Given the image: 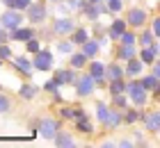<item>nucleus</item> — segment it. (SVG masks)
I'll use <instances>...</instances> for the list:
<instances>
[{"mask_svg":"<svg viewBox=\"0 0 160 148\" xmlns=\"http://www.w3.org/2000/svg\"><path fill=\"white\" fill-rule=\"evenodd\" d=\"M41 89H43V91H48V93L53 96V98H55L57 103H62V93H60V82H57L55 78H50V80H48V82L43 84Z\"/></svg>","mask_w":160,"mask_h":148,"instance_id":"obj_28","label":"nucleus"},{"mask_svg":"<svg viewBox=\"0 0 160 148\" xmlns=\"http://www.w3.org/2000/svg\"><path fill=\"white\" fill-rule=\"evenodd\" d=\"M32 36H37V30H34L32 25H21V27H14L9 30V41H18V43H25V41H30Z\"/></svg>","mask_w":160,"mask_h":148,"instance_id":"obj_12","label":"nucleus"},{"mask_svg":"<svg viewBox=\"0 0 160 148\" xmlns=\"http://www.w3.org/2000/svg\"><path fill=\"white\" fill-rule=\"evenodd\" d=\"M87 64H89V57H87L82 50H73V53L69 55V66L71 69L82 71V69H87Z\"/></svg>","mask_w":160,"mask_h":148,"instance_id":"obj_18","label":"nucleus"},{"mask_svg":"<svg viewBox=\"0 0 160 148\" xmlns=\"http://www.w3.org/2000/svg\"><path fill=\"white\" fill-rule=\"evenodd\" d=\"M53 144H55L57 148H76V139H73V135H69V132L60 130V132L55 135Z\"/></svg>","mask_w":160,"mask_h":148,"instance_id":"obj_21","label":"nucleus"},{"mask_svg":"<svg viewBox=\"0 0 160 148\" xmlns=\"http://www.w3.org/2000/svg\"><path fill=\"white\" fill-rule=\"evenodd\" d=\"M153 41H158V39H156V34L151 32V27H149V30H142V32H137V46H140V48H149Z\"/></svg>","mask_w":160,"mask_h":148,"instance_id":"obj_27","label":"nucleus"},{"mask_svg":"<svg viewBox=\"0 0 160 148\" xmlns=\"http://www.w3.org/2000/svg\"><path fill=\"white\" fill-rule=\"evenodd\" d=\"M73 30H76V21L71 18V16H55V21H53V32L57 36H69Z\"/></svg>","mask_w":160,"mask_h":148,"instance_id":"obj_8","label":"nucleus"},{"mask_svg":"<svg viewBox=\"0 0 160 148\" xmlns=\"http://www.w3.org/2000/svg\"><path fill=\"white\" fill-rule=\"evenodd\" d=\"M80 118H87V114H85V109H82V107H76V112H73V121H80Z\"/></svg>","mask_w":160,"mask_h":148,"instance_id":"obj_43","label":"nucleus"},{"mask_svg":"<svg viewBox=\"0 0 160 148\" xmlns=\"http://www.w3.org/2000/svg\"><path fill=\"white\" fill-rule=\"evenodd\" d=\"M117 146H119V148H133V146H135V141H130V139H119Z\"/></svg>","mask_w":160,"mask_h":148,"instance_id":"obj_44","label":"nucleus"},{"mask_svg":"<svg viewBox=\"0 0 160 148\" xmlns=\"http://www.w3.org/2000/svg\"><path fill=\"white\" fill-rule=\"evenodd\" d=\"M126 93H128V98H130V105H135V107H140V109H144V105L149 103V91L140 82V78H130L128 80Z\"/></svg>","mask_w":160,"mask_h":148,"instance_id":"obj_1","label":"nucleus"},{"mask_svg":"<svg viewBox=\"0 0 160 148\" xmlns=\"http://www.w3.org/2000/svg\"><path fill=\"white\" fill-rule=\"evenodd\" d=\"M105 5H108V16H119V14L123 12V0H105Z\"/></svg>","mask_w":160,"mask_h":148,"instance_id":"obj_34","label":"nucleus"},{"mask_svg":"<svg viewBox=\"0 0 160 148\" xmlns=\"http://www.w3.org/2000/svg\"><path fill=\"white\" fill-rule=\"evenodd\" d=\"M142 118H144V109L135 107V105H130V107L126 109V112H123V123H126V125L142 123Z\"/></svg>","mask_w":160,"mask_h":148,"instance_id":"obj_20","label":"nucleus"},{"mask_svg":"<svg viewBox=\"0 0 160 148\" xmlns=\"http://www.w3.org/2000/svg\"><path fill=\"white\" fill-rule=\"evenodd\" d=\"M151 73H153V75H156V78L160 80V57L156 59V62H153V64H151Z\"/></svg>","mask_w":160,"mask_h":148,"instance_id":"obj_42","label":"nucleus"},{"mask_svg":"<svg viewBox=\"0 0 160 148\" xmlns=\"http://www.w3.org/2000/svg\"><path fill=\"white\" fill-rule=\"evenodd\" d=\"M117 141H110V139H105V141H101V148H114Z\"/></svg>","mask_w":160,"mask_h":148,"instance_id":"obj_46","label":"nucleus"},{"mask_svg":"<svg viewBox=\"0 0 160 148\" xmlns=\"http://www.w3.org/2000/svg\"><path fill=\"white\" fill-rule=\"evenodd\" d=\"M140 82L144 84V89H147L149 93H153V96H160V80L153 75V73H142L140 75Z\"/></svg>","mask_w":160,"mask_h":148,"instance_id":"obj_16","label":"nucleus"},{"mask_svg":"<svg viewBox=\"0 0 160 148\" xmlns=\"http://www.w3.org/2000/svg\"><path fill=\"white\" fill-rule=\"evenodd\" d=\"M73 89H76V96L78 98H89V96L96 91V82L89 73H78L76 75V82H73Z\"/></svg>","mask_w":160,"mask_h":148,"instance_id":"obj_3","label":"nucleus"},{"mask_svg":"<svg viewBox=\"0 0 160 148\" xmlns=\"http://www.w3.org/2000/svg\"><path fill=\"white\" fill-rule=\"evenodd\" d=\"M12 57H14V53H12L9 43H0V59H5V62H9Z\"/></svg>","mask_w":160,"mask_h":148,"instance_id":"obj_39","label":"nucleus"},{"mask_svg":"<svg viewBox=\"0 0 160 148\" xmlns=\"http://www.w3.org/2000/svg\"><path fill=\"white\" fill-rule=\"evenodd\" d=\"M121 123H123V109L112 107L110 114H108V121L103 123V128H105V130H117Z\"/></svg>","mask_w":160,"mask_h":148,"instance_id":"obj_19","label":"nucleus"},{"mask_svg":"<svg viewBox=\"0 0 160 148\" xmlns=\"http://www.w3.org/2000/svg\"><path fill=\"white\" fill-rule=\"evenodd\" d=\"M37 93H39V87L37 84H32V82H21L18 84V96L23 100H32Z\"/></svg>","mask_w":160,"mask_h":148,"instance_id":"obj_24","label":"nucleus"},{"mask_svg":"<svg viewBox=\"0 0 160 148\" xmlns=\"http://www.w3.org/2000/svg\"><path fill=\"white\" fill-rule=\"evenodd\" d=\"M126 84H128V78L110 80V82H108V93H110V96H114V93H123V91H126Z\"/></svg>","mask_w":160,"mask_h":148,"instance_id":"obj_29","label":"nucleus"},{"mask_svg":"<svg viewBox=\"0 0 160 148\" xmlns=\"http://www.w3.org/2000/svg\"><path fill=\"white\" fill-rule=\"evenodd\" d=\"M7 112H12V98L0 91V114H7Z\"/></svg>","mask_w":160,"mask_h":148,"instance_id":"obj_37","label":"nucleus"},{"mask_svg":"<svg viewBox=\"0 0 160 148\" xmlns=\"http://www.w3.org/2000/svg\"><path fill=\"white\" fill-rule=\"evenodd\" d=\"M25 21V12L21 9H5L2 16H0V25L5 30H14V27H21Z\"/></svg>","mask_w":160,"mask_h":148,"instance_id":"obj_7","label":"nucleus"},{"mask_svg":"<svg viewBox=\"0 0 160 148\" xmlns=\"http://www.w3.org/2000/svg\"><path fill=\"white\" fill-rule=\"evenodd\" d=\"M119 43H123V46H137V32H130V27L119 36Z\"/></svg>","mask_w":160,"mask_h":148,"instance_id":"obj_36","label":"nucleus"},{"mask_svg":"<svg viewBox=\"0 0 160 148\" xmlns=\"http://www.w3.org/2000/svg\"><path fill=\"white\" fill-rule=\"evenodd\" d=\"M57 2H62V0H48V5H57Z\"/></svg>","mask_w":160,"mask_h":148,"instance_id":"obj_47","label":"nucleus"},{"mask_svg":"<svg viewBox=\"0 0 160 148\" xmlns=\"http://www.w3.org/2000/svg\"><path fill=\"white\" fill-rule=\"evenodd\" d=\"M60 130H62V121H60V118H53V116L41 118L39 125H37V132H39L43 139H55V135Z\"/></svg>","mask_w":160,"mask_h":148,"instance_id":"obj_6","label":"nucleus"},{"mask_svg":"<svg viewBox=\"0 0 160 148\" xmlns=\"http://www.w3.org/2000/svg\"><path fill=\"white\" fill-rule=\"evenodd\" d=\"M2 30H5V27H2V25H0V32H2Z\"/></svg>","mask_w":160,"mask_h":148,"instance_id":"obj_50","label":"nucleus"},{"mask_svg":"<svg viewBox=\"0 0 160 148\" xmlns=\"http://www.w3.org/2000/svg\"><path fill=\"white\" fill-rule=\"evenodd\" d=\"M53 7H55L57 16H69V14H73V12H71V7L67 5V0H62V2H57V5H53Z\"/></svg>","mask_w":160,"mask_h":148,"instance_id":"obj_38","label":"nucleus"},{"mask_svg":"<svg viewBox=\"0 0 160 148\" xmlns=\"http://www.w3.org/2000/svg\"><path fill=\"white\" fill-rule=\"evenodd\" d=\"M16 2L18 0H2V7L5 9H16Z\"/></svg>","mask_w":160,"mask_h":148,"instance_id":"obj_45","label":"nucleus"},{"mask_svg":"<svg viewBox=\"0 0 160 148\" xmlns=\"http://www.w3.org/2000/svg\"><path fill=\"white\" fill-rule=\"evenodd\" d=\"M137 53H140V46H123V43H117V48H114V57L123 64H126L128 59L137 57Z\"/></svg>","mask_w":160,"mask_h":148,"instance_id":"obj_15","label":"nucleus"},{"mask_svg":"<svg viewBox=\"0 0 160 148\" xmlns=\"http://www.w3.org/2000/svg\"><path fill=\"white\" fill-rule=\"evenodd\" d=\"M151 32L156 34V39H160V16L151 18Z\"/></svg>","mask_w":160,"mask_h":148,"instance_id":"obj_40","label":"nucleus"},{"mask_svg":"<svg viewBox=\"0 0 160 148\" xmlns=\"http://www.w3.org/2000/svg\"><path fill=\"white\" fill-rule=\"evenodd\" d=\"M48 5L46 2H41V0H34V2L28 7V12H25V18L30 21V25H41V23H46L48 21Z\"/></svg>","mask_w":160,"mask_h":148,"instance_id":"obj_2","label":"nucleus"},{"mask_svg":"<svg viewBox=\"0 0 160 148\" xmlns=\"http://www.w3.org/2000/svg\"><path fill=\"white\" fill-rule=\"evenodd\" d=\"M73 125H76L78 132H82V135H94V130H96V125L89 121V116H87V118H80V121H73Z\"/></svg>","mask_w":160,"mask_h":148,"instance_id":"obj_31","label":"nucleus"},{"mask_svg":"<svg viewBox=\"0 0 160 148\" xmlns=\"http://www.w3.org/2000/svg\"><path fill=\"white\" fill-rule=\"evenodd\" d=\"M23 46H25V53H28V55H37L39 50L43 48V46H41V39H39V36H32V39H30V41H25Z\"/></svg>","mask_w":160,"mask_h":148,"instance_id":"obj_35","label":"nucleus"},{"mask_svg":"<svg viewBox=\"0 0 160 148\" xmlns=\"http://www.w3.org/2000/svg\"><path fill=\"white\" fill-rule=\"evenodd\" d=\"M0 2H2V0H0Z\"/></svg>","mask_w":160,"mask_h":148,"instance_id":"obj_51","label":"nucleus"},{"mask_svg":"<svg viewBox=\"0 0 160 148\" xmlns=\"http://www.w3.org/2000/svg\"><path fill=\"white\" fill-rule=\"evenodd\" d=\"M12 64H14V69H16L23 78H32L34 64H32V59L28 57V55H14L12 57Z\"/></svg>","mask_w":160,"mask_h":148,"instance_id":"obj_9","label":"nucleus"},{"mask_svg":"<svg viewBox=\"0 0 160 148\" xmlns=\"http://www.w3.org/2000/svg\"><path fill=\"white\" fill-rule=\"evenodd\" d=\"M2 64H5V59H0V69H2Z\"/></svg>","mask_w":160,"mask_h":148,"instance_id":"obj_49","label":"nucleus"},{"mask_svg":"<svg viewBox=\"0 0 160 148\" xmlns=\"http://www.w3.org/2000/svg\"><path fill=\"white\" fill-rule=\"evenodd\" d=\"M89 2H105V0H89Z\"/></svg>","mask_w":160,"mask_h":148,"instance_id":"obj_48","label":"nucleus"},{"mask_svg":"<svg viewBox=\"0 0 160 148\" xmlns=\"http://www.w3.org/2000/svg\"><path fill=\"white\" fill-rule=\"evenodd\" d=\"M123 18H126V23H128L130 30H142L144 25H147V21H149V12L142 9V7H130Z\"/></svg>","mask_w":160,"mask_h":148,"instance_id":"obj_5","label":"nucleus"},{"mask_svg":"<svg viewBox=\"0 0 160 148\" xmlns=\"http://www.w3.org/2000/svg\"><path fill=\"white\" fill-rule=\"evenodd\" d=\"M112 98V107H117V109H123V112H126V109L130 107V98H128V93L123 91V93H114V96H110Z\"/></svg>","mask_w":160,"mask_h":148,"instance_id":"obj_30","label":"nucleus"},{"mask_svg":"<svg viewBox=\"0 0 160 148\" xmlns=\"http://www.w3.org/2000/svg\"><path fill=\"white\" fill-rule=\"evenodd\" d=\"M32 64H34V71L39 73H48L55 69V53L50 48H41L37 55L32 57Z\"/></svg>","mask_w":160,"mask_h":148,"instance_id":"obj_4","label":"nucleus"},{"mask_svg":"<svg viewBox=\"0 0 160 148\" xmlns=\"http://www.w3.org/2000/svg\"><path fill=\"white\" fill-rule=\"evenodd\" d=\"M110 109H112V105H108V103L98 100V103H96V123H105V121H108V114H110Z\"/></svg>","mask_w":160,"mask_h":148,"instance_id":"obj_32","label":"nucleus"},{"mask_svg":"<svg viewBox=\"0 0 160 148\" xmlns=\"http://www.w3.org/2000/svg\"><path fill=\"white\" fill-rule=\"evenodd\" d=\"M69 39H71V41H73L76 46L80 48L85 41H89V39H92V30H87V27H76L73 32L69 34Z\"/></svg>","mask_w":160,"mask_h":148,"instance_id":"obj_23","label":"nucleus"},{"mask_svg":"<svg viewBox=\"0 0 160 148\" xmlns=\"http://www.w3.org/2000/svg\"><path fill=\"white\" fill-rule=\"evenodd\" d=\"M123 69H126V78L130 80V78H140L144 73V69H147V64H144L140 57H133V59H128V62L123 64Z\"/></svg>","mask_w":160,"mask_h":148,"instance_id":"obj_14","label":"nucleus"},{"mask_svg":"<svg viewBox=\"0 0 160 148\" xmlns=\"http://www.w3.org/2000/svg\"><path fill=\"white\" fill-rule=\"evenodd\" d=\"M73 112H76V107H62L60 109V116L67 118V121H73Z\"/></svg>","mask_w":160,"mask_h":148,"instance_id":"obj_41","label":"nucleus"},{"mask_svg":"<svg viewBox=\"0 0 160 148\" xmlns=\"http://www.w3.org/2000/svg\"><path fill=\"white\" fill-rule=\"evenodd\" d=\"M105 78H108V82L110 80H121V78H126V69H123V62H112V64H108L105 66Z\"/></svg>","mask_w":160,"mask_h":148,"instance_id":"obj_17","label":"nucleus"},{"mask_svg":"<svg viewBox=\"0 0 160 148\" xmlns=\"http://www.w3.org/2000/svg\"><path fill=\"white\" fill-rule=\"evenodd\" d=\"M142 125H144L147 132H151V135H160V109H149V112H144Z\"/></svg>","mask_w":160,"mask_h":148,"instance_id":"obj_10","label":"nucleus"},{"mask_svg":"<svg viewBox=\"0 0 160 148\" xmlns=\"http://www.w3.org/2000/svg\"><path fill=\"white\" fill-rule=\"evenodd\" d=\"M105 66L103 62H98V59H89V64H87V73L96 80V78H105Z\"/></svg>","mask_w":160,"mask_h":148,"instance_id":"obj_26","label":"nucleus"},{"mask_svg":"<svg viewBox=\"0 0 160 148\" xmlns=\"http://www.w3.org/2000/svg\"><path fill=\"white\" fill-rule=\"evenodd\" d=\"M76 48H78V46L69 39V36H57V41H55V50H57L60 55H71Z\"/></svg>","mask_w":160,"mask_h":148,"instance_id":"obj_22","label":"nucleus"},{"mask_svg":"<svg viewBox=\"0 0 160 148\" xmlns=\"http://www.w3.org/2000/svg\"><path fill=\"white\" fill-rule=\"evenodd\" d=\"M76 75H78V71L71 69V66H67V69H53V78L60 82V87L73 84V82H76Z\"/></svg>","mask_w":160,"mask_h":148,"instance_id":"obj_13","label":"nucleus"},{"mask_svg":"<svg viewBox=\"0 0 160 148\" xmlns=\"http://www.w3.org/2000/svg\"><path fill=\"white\" fill-rule=\"evenodd\" d=\"M137 57H140L142 62L149 66V69H151V64H153L156 59H158V55L153 53V48H151V46H149V48H140V53H137Z\"/></svg>","mask_w":160,"mask_h":148,"instance_id":"obj_33","label":"nucleus"},{"mask_svg":"<svg viewBox=\"0 0 160 148\" xmlns=\"http://www.w3.org/2000/svg\"><path fill=\"white\" fill-rule=\"evenodd\" d=\"M80 50H82L89 59H96V55L101 53V43H98V39H94V36H92L89 41H85L82 46H80Z\"/></svg>","mask_w":160,"mask_h":148,"instance_id":"obj_25","label":"nucleus"},{"mask_svg":"<svg viewBox=\"0 0 160 148\" xmlns=\"http://www.w3.org/2000/svg\"><path fill=\"white\" fill-rule=\"evenodd\" d=\"M126 30H128L126 18H123V16H114L112 23L108 25V36H110V41H112V43H119V36L126 32Z\"/></svg>","mask_w":160,"mask_h":148,"instance_id":"obj_11","label":"nucleus"}]
</instances>
